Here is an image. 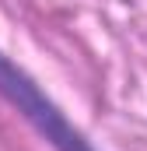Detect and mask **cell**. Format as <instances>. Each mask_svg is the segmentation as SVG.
Masks as SVG:
<instances>
[{
  "mask_svg": "<svg viewBox=\"0 0 147 151\" xmlns=\"http://www.w3.org/2000/svg\"><path fill=\"white\" fill-rule=\"evenodd\" d=\"M0 95L35 127L39 137H46L49 148H56V151H95L91 141H84V134L46 99V91L21 67H14L4 53H0Z\"/></svg>",
  "mask_w": 147,
  "mask_h": 151,
  "instance_id": "6da1fadb",
  "label": "cell"
}]
</instances>
